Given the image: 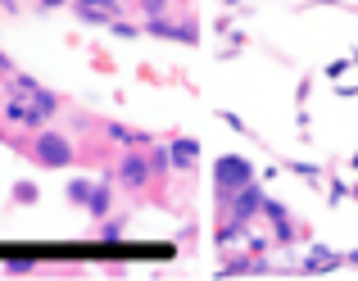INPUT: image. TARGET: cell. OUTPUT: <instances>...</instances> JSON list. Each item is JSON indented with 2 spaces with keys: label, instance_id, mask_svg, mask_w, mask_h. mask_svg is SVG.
Here are the masks:
<instances>
[{
  "label": "cell",
  "instance_id": "obj_1",
  "mask_svg": "<svg viewBox=\"0 0 358 281\" xmlns=\"http://www.w3.org/2000/svg\"><path fill=\"white\" fill-rule=\"evenodd\" d=\"M36 159H41V164H64V159H69L64 136H41L36 140Z\"/></svg>",
  "mask_w": 358,
  "mask_h": 281
},
{
  "label": "cell",
  "instance_id": "obj_2",
  "mask_svg": "<svg viewBox=\"0 0 358 281\" xmlns=\"http://www.w3.org/2000/svg\"><path fill=\"white\" fill-rule=\"evenodd\" d=\"M245 177H250V168L241 159H222V182H245Z\"/></svg>",
  "mask_w": 358,
  "mask_h": 281
},
{
  "label": "cell",
  "instance_id": "obj_3",
  "mask_svg": "<svg viewBox=\"0 0 358 281\" xmlns=\"http://www.w3.org/2000/svg\"><path fill=\"white\" fill-rule=\"evenodd\" d=\"M122 177H127V182H145V164H141V159H127V164H122Z\"/></svg>",
  "mask_w": 358,
  "mask_h": 281
}]
</instances>
